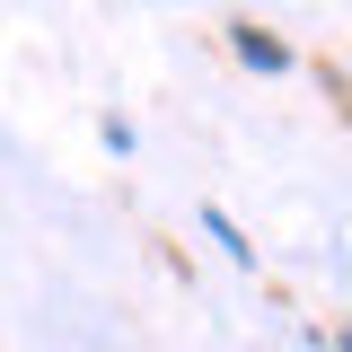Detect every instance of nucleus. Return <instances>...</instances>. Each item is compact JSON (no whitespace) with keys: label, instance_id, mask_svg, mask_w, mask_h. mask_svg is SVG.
Instances as JSON below:
<instances>
[{"label":"nucleus","instance_id":"nucleus-1","mask_svg":"<svg viewBox=\"0 0 352 352\" xmlns=\"http://www.w3.org/2000/svg\"><path fill=\"white\" fill-rule=\"evenodd\" d=\"M238 62H247V71H264V80H282V71H291V44L273 36V27H238Z\"/></svg>","mask_w":352,"mask_h":352},{"label":"nucleus","instance_id":"nucleus-2","mask_svg":"<svg viewBox=\"0 0 352 352\" xmlns=\"http://www.w3.org/2000/svg\"><path fill=\"white\" fill-rule=\"evenodd\" d=\"M203 229H212V238H220V256H229V264H256V247H247V229H238V220L220 212V203H212V212H203Z\"/></svg>","mask_w":352,"mask_h":352},{"label":"nucleus","instance_id":"nucleus-3","mask_svg":"<svg viewBox=\"0 0 352 352\" xmlns=\"http://www.w3.org/2000/svg\"><path fill=\"white\" fill-rule=\"evenodd\" d=\"M344 352H352V317H344Z\"/></svg>","mask_w":352,"mask_h":352}]
</instances>
